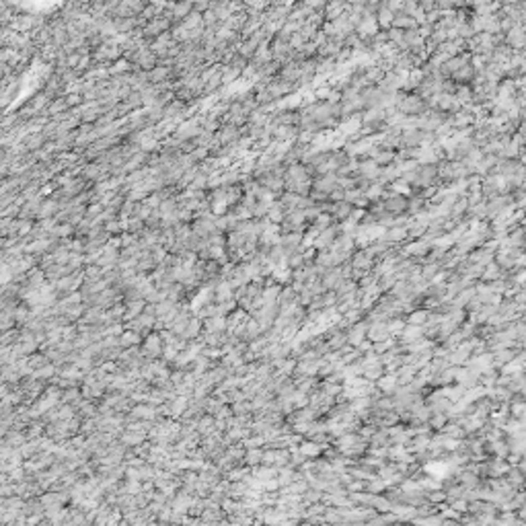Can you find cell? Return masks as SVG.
I'll return each instance as SVG.
<instances>
[{
	"mask_svg": "<svg viewBox=\"0 0 526 526\" xmlns=\"http://www.w3.org/2000/svg\"><path fill=\"white\" fill-rule=\"evenodd\" d=\"M382 206L386 212L391 214H405L407 212V206H409V200L403 196V193H384L382 196Z\"/></svg>",
	"mask_w": 526,
	"mask_h": 526,
	"instance_id": "1",
	"label": "cell"
},
{
	"mask_svg": "<svg viewBox=\"0 0 526 526\" xmlns=\"http://www.w3.org/2000/svg\"><path fill=\"white\" fill-rule=\"evenodd\" d=\"M388 335V329H386V321H368V329H366V339L370 341H382Z\"/></svg>",
	"mask_w": 526,
	"mask_h": 526,
	"instance_id": "2",
	"label": "cell"
},
{
	"mask_svg": "<svg viewBox=\"0 0 526 526\" xmlns=\"http://www.w3.org/2000/svg\"><path fill=\"white\" fill-rule=\"evenodd\" d=\"M341 280H343V278H341V269H339V265L325 269V271H323V276H321V284H323L325 290H335V286H337Z\"/></svg>",
	"mask_w": 526,
	"mask_h": 526,
	"instance_id": "3",
	"label": "cell"
},
{
	"mask_svg": "<svg viewBox=\"0 0 526 526\" xmlns=\"http://www.w3.org/2000/svg\"><path fill=\"white\" fill-rule=\"evenodd\" d=\"M349 263H352L354 269L368 271L370 267L374 265V259H372V257H368L366 253H364V249H356V251L352 253V257H349Z\"/></svg>",
	"mask_w": 526,
	"mask_h": 526,
	"instance_id": "4",
	"label": "cell"
},
{
	"mask_svg": "<svg viewBox=\"0 0 526 526\" xmlns=\"http://www.w3.org/2000/svg\"><path fill=\"white\" fill-rule=\"evenodd\" d=\"M518 352H520L518 347H501V349H497V352H491V354H493V362H491V364H493V368H497V370H499L503 364H508V362H510V360H512V358H514Z\"/></svg>",
	"mask_w": 526,
	"mask_h": 526,
	"instance_id": "5",
	"label": "cell"
},
{
	"mask_svg": "<svg viewBox=\"0 0 526 526\" xmlns=\"http://www.w3.org/2000/svg\"><path fill=\"white\" fill-rule=\"evenodd\" d=\"M294 302H298V292H296L294 288H292L290 284L282 286V288H280V294H278V298H276V304L282 308V306L294 304Z\"/></svg>",
	"mask_w": 526,
	"mask_h": 526,
	"instance_id": "6",
	"label": "cell"
},
{
	"mask_svg": "<svg viewBox=\"0 0 526 526\" xmlns=\"http://www.w3.org/2000/svg\"><path fill=\"white\" fill-rule=\"evenodd\" d=\"M415 374H417V368H415L413 364H401V366L397 368V372H395V376H397V382H399V384L411 382V380L415 378Z\"/></svg>",
	"mask_w": 526,
	"mask_h": 526,
	"instance_id": "7",
	"label": "cell"
},
{
	"mask_svg": "<svg viewBox=\"0 0 526 526\" xmlns=\"http://www.w3.org/2000/svg\"><path fill=\"white\" fill-rule=\"evenodd\" d=\"M298 450L306 456V458H317V456H321V450L323 448L317 444V442H313V440H302L300 444H298Z\"/></svg>",
	"mask_w": 526,
	"mask_h": 526,
	"instance_id": "8",
	"label": "cell"
},
{
	"mask_svg": "<svg viewBox=\"0 0 526 526\" xmlns=\"http://www.w3.org/2000/svg\"><path fill=\"white\" fill-rule=\"evenodd\" d=\"M423 333H421V327L419 325H405V329L401 331V335L397 337V341H401V343H409V341H413V339H417V337H421Z\"/></svg>",
	"mask_w": 526,
	"mask_h": 526,
	"instance_id": "9",
	"label": "cell"
},
{
	"mask_svg": "<svg viewBox=\"0 0 526 526\" xmlns=\"http://www.w3.org/2000/svg\"><path fill=\"white\" fill-rule=\"evenodd\" d=\"M501 274H503V271L499 269V265H497L495 261H491V263H487V265L483 267L481 276H479V282H493V280H497Z\"/></svg>",
	"mask_w": 526,
	"mask_h": 526,
	"instance_id": "10",
	"label": "cell"
},
{
	"mask_svg": "<svg viewBox=\"0 0 526 526\" xmlns=\"http://www.w3.org/2000/svg\"><path fill=\"white\" fill-rule=\"evenodd\" d=\"M358 290V284H356V280H341L337 286H335V294H337V300H341V298H345V296H349V294H354V292Z\"/></svg>",
	"mask_w": 526,
	"mask_h": 526,
	"instance_id": "11",
	"label": "cell"
},
{
	"mask_svg": "<svg viewBox=\"0 0 526 526\" xmlns=\"http://www.w3.org/2000/svg\"><path fill=\"white\" fill-rule=\"evenodd\" d=\"M397 384H399V382H397V376H395V374H386V372L376 380V386L380 388L384 395H391V393L395 391Z\"/></svg>",
	"mask_w": 526,
	"mask_h": 526,
	"instance_id": "12",
	"label": "cell"
},
{
	"mask_svg": "<svg viewBox=\"0 0 526 526\" xmlns=\"http://www.w3.org/2000/svg\"><path fill=\"white\" fill-rule=\"evenodd\" d=\"M405 321H407L409 325H419V327H421V325L427 321V308H423V306L413 308L411 313L405 315Z\"/></svg>",
	"mask_w": 526,
	"mask_h": 526,
	"instance_id": "13",
	"label": "cell"
},
{
	"mask_svg": "<svg viewBox=\"0 0 526 526\" xmlns=\"http://www.w3.org/2000/svg\"><path fill=\"white\" fill-rule=\"evenodd\" d=\"M524 475H526L524 471H520L516 464H512L508 469V473H505V479H508L516 489H524Z\"/></svg>",
	"mask_w": 526,
	"mask_h": 526,
	"instance_id": "14",
	"label": "cell"
},
{
	"mask_svg": "<svg viewBox=\"0 0 526 526\" xmlns=\"http://www.w3.org/2000/svg\"><path fill=\"white\" fill-rule=\"evenodd\" d=\"M261 454H263V448H245L243 464H247V466L261 464Z\"/></svg>",
	"mask_w": 526,
	"mask_h": 526,
	"instance_id": "15",
	"label": "cell"
},
{
	"mask_svg": "<svg viewBox=\"0 0 526 526\" xmlns=\"http://www.w3.org/2000/svg\"><path fill=\"white\" fill-rule=\"evenodd\" d=\"M405 325H407V321H405V317H393V319H388L386 321V329H388V335L391 337H399L401 335V331L405 329Z\"/></svg>",
	"mask_w": 526,
	"mask_h": 526,
	"instance_id": "16",
	"label": "cell"
},
{
	"mask_svg": "<svg viewBox=\"0 0 526 526\" xmlns=\"http://www.w3.org/2000/svg\"><path fill=\"white\" fill-rule=\"evenodd\" d=\"M442 434H446V436H450V438H464L466 434H464V430L460 427V423H456V421H452V419H448L446 423H444V427L440 430Z\"/></svg>",
	"mask_w": 526,
	"mask_h": 526,
	"instance_id": "17",
	"label": "cell"
},
{
	"mask_svg": "<svg viewBox=\"0 0 526 526\" xmlns=\"http://www.w3.org/2000/svg\"><path fill=\"white\" fill-rule=\"evenodd\" d=\"M370 508H374L376 512H391L393 503L384 497V493H374V495H372V501H370Z\"/></svg>",
	"mask_w": 526,
	"mask_h": 526,
	"instance_id": "18",
	"label": "cell"
},
{
	"mask_svg": "<svg viewBox=\"0 0 526 526\" xmlns=\"http://www.w3.org/2000/svg\"><path fill=\"white\" fill-rule=\"evenodd\" d=\"M450 405H452V401L448 397H440V399H434V401L427 403V407H430L432 413H446L448 409H450Z\"/></svg>",
	"mask_w": 526,
	"mask_h": 526,
	"instance_id": "19",
	"label": "cell"
},
{
	"mask_svg": "<svg viewBox=\"0 0 526 526\" xmlns=\"http://www.w3.org/2000/svg\"><path fill=\"white\" fill-rule=\"evenodd\" d=\"M388 444H391V440H388V434L384 427H376V432L368 440V446H388Z\"/></svg>",
	"mask_w": 526,
	"mask_h": 526,
	"instance_id": "20",
	"label": "cell"
},
{
	"mask_svg": "<svg viewBox=\"0 0 526 526\" xmlns=\"http://www.w3.org/2000/svg\"><path fill=\"white\" fill-rule=\"evenodd\" d=\"M444 493H446V501L456 499V497H464V493H466V487H462L460 483H452V485L444 487Z\"/></svg>",
	"mask_w": 526,
	"mask_h": 526,
	"instance_id": "21",
	"label": "cell"
},
{
	"mask_svg": "<svg viewBox=\"0 0 526 526\" xmlns=\"http://www.w3.org/2000/svg\"><path fill=\"white\" fill-rule=\"evenodd\" d=\"M323 493L321 489H315V487H308V489L304 493H300V499L304 505H310V503H315V501H321L323 499Z\"/></svg>",
	"mask_w": 526,
	"mask_h": 526,
	"instance_id": "22",
	"label": "cell"
},
{
	"mask_svg": "<svg viewBox=\"0 0 526 526\" xmlns=\"http://www.w3.org/2000/svg\"><path fill=\"white\" fill-rule=\"evenodd\" d=\"M382 374H384V366H368V368L362 370V376L368 378V380H372V382H376Z\"/></svg>",
	"mask_w": 526,
	"mask_h": 526,
	"instance_id": "23",
	"label": "cell"
},
{
	"mask_svg": "<svg viewBox=\"0 0 526 526\" xmlns=\"http://www.w3.org/2000/svg\"><path fill=\"white\" fill-rule=\"evenodd\" d=\"M384 489H386V483L380 477H372V479L366 481V491H370V493H382Z\"/></svg>",
	"mask_w": 526,
	"mask_h": 526,
	"instance_id": "24",
	"label": "cell"
},
{
	"mask_svg": "<svg viewBox=\"0 0 526 526\" xmlns=\"http://www.w3.org/2000/svg\"><path fill=\"white\" fill-rule=\"evenodd\" d=\"M446 421H448V415H446V413H432L430 419H427V425H430L434 432H440Z\"/></svg>",
	"mask_w": 526,
	"mask_h": 526,
	"instance_id": "25",
	"label": "cell"
},
{
	"mask_svg": "<svg viewBox=\"0 0 526 526\" xmlns=\"http://www.w3.org/2000/svg\"><path fill=\"white\" fill-rule=\"evenodd\" d=\"M395 343H397V339H395V337H386V339H382V341H374V343H372V352L380 356V354H384V352H386V349H391Z\"/></svg>",
	"mask_w": 526,
	"mask_h": 526,
	"instance_id": "26",
	"label": "cell"
},
{
	"mask_svg": "<svg viewBox=\"0 0 526 526\" xmlns=\"http://www.w3.org/2000/svg\"><path fill=\"white\" fill-rule=\"evenodd\" d=\"M288 462H290V448H276V462H274L276 469H282Z\"/></svg>",
	"mask_w": 526,
	"mask_h": 526,
	"instance_id": "27",
	"label": "cell"
},
{
	"mask_svg": "<svg viewBox=\"0 0 526 526\" xmlns=\"http://www.w3.org/2000/svg\"><path fill=\"white\" fill-rule=\"evenodd\" d=\"M425 501H430V503H442V501H446V493H444V489L440 487V489H430V491H425Z\"/></svg>",
	"mask_w": 526,
	"mask_h": 526,
	"instance_id": "28",
	"label": "cell"
},
{
	"mask_svg": "<svg viewBox=\"0 0 526 526\" xmlns=\"http://www.w3.org/2000/svg\"><path fill=\"white\" fill-rule=\"evenodd\" d=\"M345 491H366V481L352 477V479L345 483Z\"/></svg>",
	"mask_w": 526,
	"mask_h": 526,
	"instance_id": "29",
	"label": "cell"
},
{
	"mask_svg": "<svg viewBox=\"0 0 526 526\" xmlns=\"http://www.w3.org/2000/svg\"><path fill=\"white\" fill-rule=\"evenodd\" d=\"M450 508L456 512V514H464L466 512V505H469V501H466L464 497H456V499H450V501H446Z\"/></svg>",
	"mask_w": 526,
	"mask_h": 526,
	"instance_id": "30",
	"label": "cell"
},
{
	"mask_svg": "<svg viewBox=\"0 0 526 526\" xmlns=\"http://www.w3.org/2000/svg\"><path fill=\"white\" fill-rule=\"evenodd\" d=\"M364 440H370V436H372L376 432V425L374 423H360V427L356 430Z\"/></svg>",
	"mask_w": 526,
	"mask_h": 526,
	"instance_id": "31",
	"label": "cell"
},
{
	"mask_svg": "<svg viewBox=\"0 0 526 526\" xmlns=\"http://www.w3.org/2000/svg\"><path fill=\"white\" fill-rule=\"evenodd\" d=\"M280 489V483L276 477H271L267 481H263V491H278Z\"/></svg>",
	"mask_w": 526,
	"mask_h": 526,
	"instance_id": "32",
	"label": "cell"
}]
</instances>
